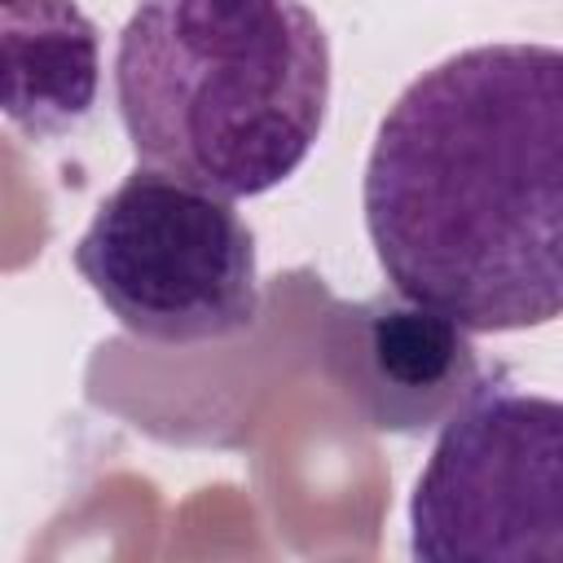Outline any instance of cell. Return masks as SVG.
<instances>
[{
  "label": "cell",
  "instance_id": "cell-2",
  "mask_svg": "<svg viewBox=\"0 0 563 563\" xmlns=\"http://www.w3.org/2000/svg\"><path fill=\"white\" fill-rule=\"evenodd\" d=\"M141 167L260 198L303 167L330 106V35L303 0H141L114 48Z\"/></svg>",
  "mask_w": 563,
  "mask_h": 563
},
{
  "label": "cell",
  "instance_id": "cell-6",
  "mask_svg": "<svg viewBox=\"0 0 563 563\" xmlns=\"http://www.w3.org/2000/svg\"><path fill=\"white\" fill-rule=\"evenodd\" d=\"M4 119L35 141L75 132L101 79L97 26L75 0H4L0 13Z\"/></svg>",
  "mask_w": 563,
  "mask_h": 563
},
{
  "label": "cell",
  "instance_id": "cell-5",
  "mask_svg": "<svg viewBox=\"0 0 563 563\" xmlns=\"http://www.w3.org/2000/svg\"><path fill=\"white\" fill-rule=\"evenodd\" d=\"M317 365L365 427L396 435L444 427L488 383L471 330L396 286L334 299L317 325Z\"/></svg>",
  "mask_w": 563,
  "mask_h": 563
},
{
  "label": "cell",
  "instance_id": "cell-3",
  "mask_svg": "<svg viewBox=\"0 0 563 563\" xmlns=\"http://www.w3.org/2000/svg\"><path fill=\"white\" fill-rule=\"evenodd\" d=\"M75 268L110 317L150 343H216L260 317L255 233L233 198L136 167L92 211Z\"/></svg>",
  "mask_w": 563,
  "mask_h": 563
},
{
  "label": "cell",
  "instance_id": "cell-4",
  "mask_svg": "<svg viewBox=\"0 0 563 563\" xmlns=\"http://www.w3.org/2000/svg\"><path fill=\"white\" fill-rule=\"evenodd\" d=\"M409 550L427 563L563 559V400L488 378L440 427Z\"/></svg>",
  "mask_w": 563,
  "mask_h": 563
},
{
  "label": "cell",
  "instance_id": "cell-1",
  "mask_svg": "<svg viewBox=\"0 0 563 563\" xmlns=\"http://www.w3.org/2000/svg\"><path fill=\"white\" fill-rule=\"evenodd\" d=\"M365 229L396 290L471 334L563 317V48L475 44L383 114Z\"/></svg>",
  "mask_w": 563,
  "mask_h": 563
}]
</instances>
